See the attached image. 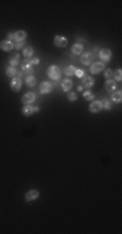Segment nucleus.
Wrapping results in <instances>:
<instances>
[{
  "instance_id": "nucleus-11",
  "label": "nucleus",
  "mask_w": 122,
  "mask_h": 234,
  "mask_svg": "<svg viewBox=\"0 0 122 234\" xmlns=\"http://www.w3.org/2000/svg\"><path fill=\"white\" fill-rule=\"evenodd\" d=\"M52 90H53V85H52V82H48V81L42 82V85H40V94L46 95V94H49Z\"/></svg>"
},
{
  "instance_id": "nucleus-21",
  "label": "nucleus",
  "mask_w": 122,
  "mask_h": 234,
  "mask_svg": "<svg viewBox=\"0 0 122 234\" xmlns=\"http://www.w3.org/2000/svg\"><path fill=\"white\" fill-rule=\"evenodd\" d=\"M75 70H77V69H75L73 65H68V66L64 68L65 75H69V77H70V75H74V74H75Z\"/></svg>"
},
{
  "instance_id": "nucleus-20",
  "label": "nucleus",
  "mask_w": 122,
  "mask_h": 234,
  "mask_svg": "<svg viewBox=\"0 0 122 234\" xmlns=\"http://www.w3.org/2000/svg\"><path fill=\"white\" fill-rule=\"evenodd\" d=\"M9 65H12L13 68H14L16 65H20V55H18V54H14V55L11 56V59H9Z\"/></svg>"
},
{
  "instance_id": "nucleus-12",
  "label": "nucleus",
  "mask_w": 122,
  "mask_h": 234,
  "mask_svg": "<svg viewBox=\"0 0 122 234\" xmlns=\"http://www.w3.org/2000/svg\"><path fill=\"white\" fill-rule=\"evenodd\" d=\"M103 108H101V101L100 100H92L90 107H89V111L91 112V113H98V112H100Z\"/></svg>"
},
{
  "instance_id": "nucleus-14",
  "label": "nucleus",
  "mask_w": 122,
  "mask_h": 234,
  "mask_svg": "<svg viewBox=\"0 0 122 234\" xmlns=\"http://www.w3.org/2000/svg\"><path fill=\"white\" fill-rule=\"evenodd\" d=\"M105 90H107L108 92H114V91L117 90V83H116V81H114V80H108V81L105 82Z\"/></svg>"
},
{
  "instance_id": "nucleus-33",
  "label": "nucleus",
  "mask_w": 122,
  "mask_h": 234,
  "mask_svg": "<svg viewBox=\"0 0 122 234\" xmlns=\"http://www.w3.org/2000/svg\"><path fill=\"white\" fill-rule=\"evenodd\" d=\"M8 40H14V33H8Z\"/></svg>"
},
{
  "instance_id": "nucleus-29",
  "label": "nucleus",
  "mask_w": 122,
  "mask_h": 234,
  "mask_svg": "<svg viewBox=\"0 0 122 234\" xmlns=\"http://www.w3.org/2000/svg\"><path fill=\"white\" fill-rule=\"evenodd\" d=\"M78 99V95L75 92H68V100L70 101H75Z\"/></svg>"
},
{
  "instance_id": "nucleus-22",
  "label": "nucleus",
  "mask_w": 122,
  "mask_h": 234,
  "mask_svg": "<svg viewBox=\"0 0 122 234\" xmlns=\"http://www.w3.org/2000/svg\"><path fill=\"white\" fill-rule=\"evenodd\" d=\"M37 83V80H35V77L34 75H28L26 77V86L28 87H34Z\"/></svg>"
},
{
  "instance_id": "nucleus-6",
  "label": "nucleus",
  "mask_w": 122,
  "mask_h": 234,
  "mask_svg": "<svg viewBox=\"0 0 122 234\" xmlns=\"http://www.w3.org/2000/svg\"><path fill=\"white\" fill-rule=\"evenodd\" d=\"M35 94L34 92H26L23 96H22V99H21V101L25 104V106H31V104L35 101Z\"/></svg>"
},
{
  "instance_id": "nucleus-23",
  "label": "nucleus",
  "mask_w": 122,
  "mask_h": 234,
  "mask_svg": "<svg viewBox=\"0 0 122 234\" xmlns=\"http://www.w3.org/2000/svg\"><path fill=\"white\" fill-rule=\"evenodd\" d=\"M22 55H23L26 59L33 57V55H34V49H33V47H26V48L23 49V52H22Z\"/></svg>"
},
{
  "instance_id": "nucleus-18",
  "label": "nucleus",
  "mask_w": 122,
  "mask_h": 234,
  "mask_svg": "<svg viewBox=\"0 0 122 234\" xmlns=\"http://www.w3.org/2000/svg\"><path fill=\"white\" fill-rule=\"evenodd\" d=\"M94 85H95V81H94V78H92V77H83V83H82L83 87H86V89H91Z\"/></svg>"
},
{
  "instance_id": "nucleus-34",
  "label": "nucleus",
  "mask_w": 122,
  "mask_h": 234,
  "mask_svg": "<svg viewBox=\"0 0 122 234\" xmlns=\"http://www.w3.org/2000/svg\"><path fill=\"white\" fill-rule=\"evenodd\" d=\"M83 90V86L81 85V86H78V91H82Z\"/></svg>"
},
{
  "instance_id": "nucleus-31",
  "label": "nucleus",
  "mask_w": 122,
  "mask_h": 234,
  "mask_svg": "<svg viewBox=\"0 0 122 234\" xmlns=\"http://www.w3.org/2000/svg\"><path fill=\"white\" fill-rule=\"evenodd\" d=\"M22 47H23V42H16V44H14L16 49H21Z\"/></svg>"
},
{
  "instance_id": "nucleus-1",
  "label": "nucleus",
  "mask_w": 122,
  "mask_h": 234,
  "mask_svg": "<svg viewBox=\"0 0 122 234\" xmlns=\"http://www.w3.org/2000/svg\"><path fill=\"white\" fill-rule=\"evenodd\" d=\"M21 72L28 77V75H33V64L30 61V59H25L22 64H21Z\"/></svg>"
},
{
  "instance_id": "nucleus-5",
  "label": "nucleus",
  "mask_w": 122,
  "mask_h": 234,
  "mask_svg": "<svg viewBox=\"0 0 122 234\" xmlns=\"http://www.w3.org/2000/svg\"><path fill=\"white\" fill-rule=\"evenodd\" d=\"M104 68H105V65H104V63H101V61L92 63L90 65V72H91V74H99L104 70Z\"/></svg>"
},
{
  "instance_id": "nucleus-25",
  "label": "nucleus",
  "mask_w": 122,
  "mask_h": 234,
  "mask_svg": "<svg viewBox=\"0 0 122 234\" xmlns=\"http://www.w3.org/2000/svg\"><path fill=\"white\" fill-rule=\"evenodd\" d=\"M83 98H84L86 100H90V101H92V100H94V98H95V95H94V92H92V91H84V92H83Z\"/></svg>"
},
{
  "instance_id": "nucleus-28",
  "label": "nucleus",
  "mask_w": 122,
  "mask_h": 234,
  "mask_svg": "<svg viewBox=\"0 0 122 234\" xmlns=\"http://www.w3.org/2000/svg\"><path fill=\"white\" fill-rule=\"evenodd\" d=\"M113 77H116V81L121 82L122 81V70L121 69H117L116 72H113Z\"/></svg>"
},
{
  "instance_id": "nucleus-27",
  "label": "nucleus",
  "mask_w": 122,
  "mask_h": 234,
  "mask_svg": "<svg viewBox=\"0 0 122 234\" xmlns=\"http://www.w3.org/2000/svg\"><path fill=\"white\" fill-rule=\"evenodd\" d=\"M104 77H105V80H113V70L112 69H105L104 70Z\"/></svg>"
},
{
  "instance_id": "nucleus-17",
  "label": "nucleus",
  "mask_w": 122,
  "mask_h": 234,
  "mask_svg": "<svg viewBox=\"0 0 122 234\" xmlns=\"http://www.w3.org/2000/svg\"><path fill=\"white\" fill-rule=\"evenodd\" d=\"M72 54L73 55H82L83 54V44H81V43H75V44H73Z\"/></svg>"
},
{
  "instance_id": "nucleus-32",
  "label": "nucleus",
  "mask_w": 122,
  "mask_h": 234,
  "mask_svg": "<svg viewBox=\"0 0 122 234\" xmlns=\"http://www.w3.org/2000/svg\"><path fill=\"white\" fill-rule=\"evenodd\" d=\"M30 61H31L33 65H37V64H39V59H38V57H31Z\"/></svg>"
},
{
  "instance_id": "nucleus-15",
  "label": "nucleus",
  "mask_w": 122,
  "mask_h": 234,
  "mask_svg": "<svg viewBox=\"0 0 122 234\" xmlns=\"http://www.w3.org/2000/svg\"><path fill=\"white\" fill-rule=\"evenodd\" d=\"M72 87H73V82L69 80V78L64 80L63 83H61V89H63V91H65V92H69L72 90Z\"/></svg>"
},
{
  "instance_id": "nucleus-2",
  "label": "nucleus",
  "mask_w": 122,
  "mask_h": 234,
  "mask_svg": "<svg viewBox=\"0 0 122 234\" xmlns=\"http://www.w3.org/2000/svg\"><path fill=\"white\" fill-rule=\"evenodd\" d=\"M47 75L52 80H58L60 75H61V69L57 65H51L47 69Z\"/></svg>"
},
{
  "instance_id": "nucleus-3",
  "label": "nucleus",
  "mask_w": 122,
  "mask_h": 234,
  "mask_svg": "<svg viewBox=\"0 0 122 234\" xmlns=\"http://www.w3.org/2000/svg\"><path fill=\"white\" fill-rule=\"evenodd\" d=\"M99 57L101 60V63H108L110 61V59H112V51L109 48H103L99 51Z\"/></svg>"
},
{
  "instance_id": "nucleus-8",
  "label": "nucleus",
  "mask_w": 122,
  "mask_h": 234,
  "mask_svg": "<svg viewBox=\"0 0 122 234\" xmlns=\"http://www.w3.org/2000/svg\"><path fill=\"white\" fill-rule=\"evenodd\" d=\"M53 43H55V46L58 47V48H65L68 46V39L63 35H56L55 39H53Z\"/></svg>"
},
{
  "instance_id": "nucleus-13",
  "label": "nucleus",
  "mask_w": 122,
  "mask_h": 234,
  "mask_svg": "<svg viewBox=\"0 0 122 234\" xmlns=\"http://www.w3.org/2000/svg\"><path fill=\"white\" fill-rule=\"evenodd\" d=\"M0 48H2L4 52H9L14 48V44H13V42L11 40H3V42H0Z\"/></svg>"
},
{
  "instance_id": "nucleus-26",
  "label": "nucleus",
  "mask_w": 122,
  "mask_h": 234,
  "mask_svg": "<svg viewBox=\"0 0 122 234\" xmlns=\"http://www.w3.org/2000/svg\"><path fill=\"white\" fill-rule=\"evenodd\" d=\"M7 75L8 77H12V78H14L16 75H17V70H16V68H8L7 69Z\"/></svg>"
},
{
  "instance_id": "nucleus-10",
  "label": "nucleus",
  "mask_w": 122,
  "mask_h": 234,
  "mask_svg": "<svg viewBox=\"0 0 122 234\" xmlns=\"http://www.w3.org/2000/svg\"><path fill=\"white\" fill-rule=\"evenodd\" d=\"M39 112V108L38 107H31V106H25L22 108V115L26 116V117H30L33 116L34 113H38Z\"/></svg>"
},
{
  "instance_id": "nucleus-16",
  "label": "nucleus",
  "mask_w": 122,
  "mask_h": 234,
  "mask_svg": "<svg viewBox=\"0 0 122 234\" xmlns=\"http://www.w3.org/2000/svg\"><path fill=\"white\" fill-rule=\"evenodd\" d=\"M26 37H28V34H26L25 30H18L14 33V40L16 42H23L26 39Z\"/></svg>"
},
{
  "instance_id": "nucleus-19",
  "label": "nucleus",
  "mask_w": 122,
  "mask_h": 234,
  "mask_svg": "<svg viewBox=\"0 0 122 234\" xmlns=\"http://www.w3.org/2000/svg\"><path fill=\"white\" fill-rule=\"evenodd\" d=\"M110 100L113 103H121L122 101V92L121 91H114V92H112V96H110Z\"/></svg>"
},
{
  "instance_id": "nucleus-7",
  "label": "nucleus",
  "mask_w": 122,
  "mask_h": 234,
  "mask_svg": "<svg viewBox=\"0 0 122 234\" xmlns=\"http://www.w3.org/2000/svg\"><path fill=\"white\" fill-rule=\"evenodd\" d=\"M81 63L83 65H91L94 63V55L91 52H84L81 55Z\"/></svg>"
},
{
  "instance_id": "nucleus-30",
  "label": "nucleus",
  "mask_w": 122,
  "mask_h": 234,
  "mask_svg": "<svg viewBox=\"0 0 122 234\" xmlns=\"http://www.w3.org/2000/svg\"><path fill=\"white\" fill-rule=\"evenodd\" d=\"M74 75H77L78 78H83V75H84V72L83 70H81V69H77L75 70V74Z\"/></svg>"
},
{
  "instance_id": "nucleus-4",
  "label": "nucleus",
  "mask_w": 122,
  "mask_h": 234,
  "mask_svg": "<svg viewBox=\"0 0 122 234\" xmlns=\"http://www.w3.org/2000/svg\"><path fill=\"white\" fill-rule=\"evenodd\" d=\"M22 87V78L20 77H14L12 78V81H11V90L14 91V92H18Z\"/></svg>"
},
{
  "instance_id": "nucleus-24",
  "label": "nucleus",
  "mask_w": 122,
  "mask_h": 234,
  "mask_svg": "<svg viewBox=\"0 0 122 234\" xmlns=\"http://www.w3.org/2000/svg\"><path fill=\"white\" fill-rule=\"evenodd\" d=\"M101 108L107 109V111L112 109V103H110V100H108V99H104V100L101 101Z\"/></svg>"
},
{
  "instance_id": "nucleus-9",
  "label": "nucleus",
  "mask_w": 122,
  "mask_h": 234,
  "mask_svg": "<svg viewBox=\"0 0 122 234\" xmlns=\"http://www.w3.org/2000/svg\"><path fill=\"white\" fill-rule=\"evenodd\" d=\"M39 198V191L35 189H31L29 190L28 193L25 194V199H26V202H33V200H37V199Z\"/></svg>"
}]
</instances>
